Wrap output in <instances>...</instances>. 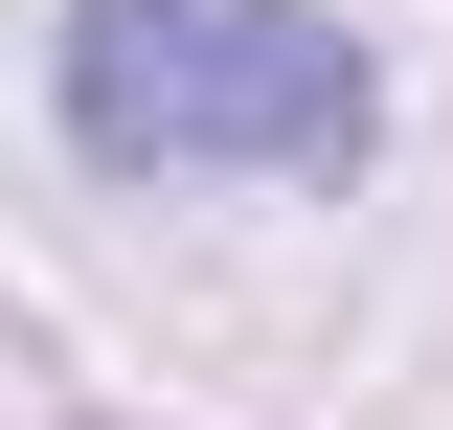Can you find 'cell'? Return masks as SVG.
I'll return each instance as SVG.
<instances>
[{
	"label": "cell",
	"mask_w": 453,
	"mask_h": 430,
	"mask_svg": "<svg viewBox=\"0 0 453 430\" xmlns=\"http://www.w3.org/2000/svg\"><path fill=\"white\" fill-rule=\"evenodd\" d=\"M46 113L113 181H340L386 136V68L318 0H68Z\"/></svg>",
	"instance_id": "obj_1"
}]
</instances>
